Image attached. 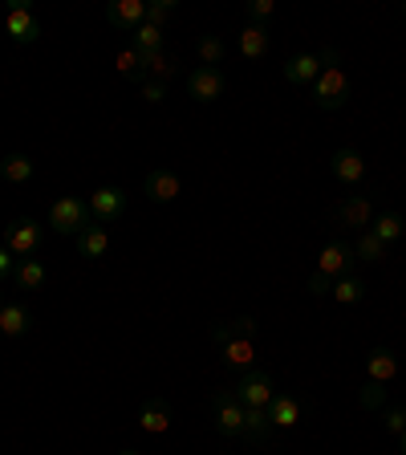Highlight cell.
<instances>
[{
  "instance_id": "11",
  "label": "cell",
  "mask_w": 406,
  "mask_h": 455,
  "mask_svg": "<svg viewBox=\"0 0 406 455\" xmlns=\"http://www.w3.org/2000/svg\"><path fill=\"white\" fill-rule=\"evenodd\" d=\"M330 171H333V180L338 183H346V188H358L362 180H366V159H362L358 151H333V159H330Z\"/></svg>"
},
{
  "instance_id": "31",
  "label": "cell",
  "mask_w": 406,
  "mask_h": 455,
  "mask_svg": "<svg viewBox=\"0 0 406 455\" xmlns=\"http://www.w3.org/2000/svg\"><path fill=\"white\" fill-rule=\"evenodd\" d=\"M199 61L203 66H211V69H219V61H224V53H227V45H224V37H216V33H208V37H199Z\"/></svg>"
},
{
  "instance_id": "14",
  "label": "cell",
  "mask_w": 406,
  "mask_h": 455,
  "mask_svg": "<svg viewBox=\"0 0 406 455\" xmlns=\"http://www.w3.org/2000/svg\"><path fill=\"white\" fill-rule=\"evenodd\" d=\"M268 419H273L276 431H289V427H297V423H301V398L276 390L273 403H268Z\"/></svg>"
},
{
  "instance_id": "39",
  "label": "cell",
  "mask_w": 406,
  "mask_h": 455,
  "mask_svg": "<svg viewBox=\"0 0 406 455\" xmlns=\"http://www.w3.org/2000/svg\"><path fill=\"white\" fill-rule=\"evenodd\" d=\"M12 268H17V260H12V252L4 244H0V281H9Z\"/></svg>"
},
{
  "instance_id": "10",
  "label": "cell",
  "mask_w": 406,
  "mask_h": 455,
  "mask_svg": "<svg viewBox=\"0 0 406 455\" xmlns=\"http://www.w3.org/2000/svg\"><path fill=\"white\" fill-rule=\"evenodd\" d=\"M333 220H338L341 228H362V232H370V224H374V204H370V196H346L333 208Z\"/></svg>"
},
{
  "instance_id": "13",
  "label": "cell",
  "mask_w": 406,
  "mask_h": 455,
  "mask_svg": "<svg viewBox=\"0 0 406 455\" xmlns=\"http://www.w3.org/2000/svg\"><path fill=\"white\" fill-rule=\"evenodd\" d=\"M179 191H183V183H179V175L175 171H151L147 175V183H142V196L151 199V204H171V199H179Z\"/></svg>"
},
{
  "instance_id": "42",
  "label": "cell",
  "mask_w": 406,
  "mask_h": 455,
  "mask_svg": "<svg viewBox=\"0 0 406 455\" xmlns=\"http://www.w3.org/2000/svg\"><path fill=\"white\" fill-rule=\"evenodd\" d=\"M0 305H4V297H0Z\"/></svg>"
},
{
  "instance_id": "3",
  "label": "cell",
  "mask_w": 406,
  "mask_h": 455,
  "mask_svg": "<svg viewBox=\"0 0 406 455\" xmlns=\"http://www.w3.org/2000/svg\"><path fill=\"white\" fill-rule=\"evenodd\" d=\"M85 224H90V204H82L74 196L57 199L53 208H49V228H53L57 236H77Z\"/></svg>"
},
{
  "instance_id": "41",
  "label": "cell",
  "mask_w": 406,
  "mask_h": 455,
  "mask_svg": "<svg viewBox=\"0 0 406 455\" xmlns=\"http://www.w3.org/2000/svg\"><path fill=\"white\" fill-rule=\"evenodd\" d=\"M118 455H139V451H131V447H126V451H118Z\"/></svg>"
},
{
  "instance_id": "30",
  "label": "cell",
  "mask_w": 406,
  "mask_h": 455,
  "mask_svg": "<svg viewBox=\"0 0 406 455\" xmlns=\"http://www.w3.org/2000/svg\"><path fill=\"white\" fill-rule=\"evenodd\" d=\"M386 248L390 244H382L374 232H362L358 244H354V256H358V260H366V265H382V260H386Z\"/></svg>"
},
{
  "instance_id": "25",
  "label": "cell",
  "mask_w": 406,
  "mask_h": 455,
  "mask_svg": "<svg viewBox=\"0 0 406 455\" xmlns=\"http://www.w3.org/2000/svg\"><path fill=\"white\" fill-rule=\"evenodd\" d=\"M163 33H167V28H159V25H151V20H147V25H139L134 28V53H159V49H167V37H163Z\"/></svg>"
},
{
  "instance_id": "43",
  "label": "cell",
  "mask_w": 406,
  "mask_h": 455,
  "mask_svg": "<svg viewBox=\"0 0 406 455\" xmlns=\"http://www.w3.org/2000/svg\"><path fill=\"white\" fill-rule=\"evenodd\" d=\"M402 12H406V4H402Z\"/></svg>"
},
{
  "instance_id": "38",
  "label": "cell",
  "mask_w": 406,
  "mask_h": 455,
  "mask_svg": "<svg viewBox=\"0 0 406 455\" xmlns=\"http://www.w3.org/2000/svg\"><path fill=\"white\" fill-rule=\"evenodd\" d=\"M142 98L151 106H159L163 98H167V82H142Z\"/></svg>"
},
{
  "instance_id": "37",
  "label": "cell",
  "mask_w": 406,
  "mask_h": 455,
  "mask_svg": "<svg viewBox=\"0 0 406 455\" xmlns=\"http://www.w3.org/2000/svg\"><path fill=\"white\" fill-rule=\"evenodd\" d=\"M309 293L313 297H330L333 293V281L325 273H317V268H313V276H309Z\"/></svg>"
},
{
  "instance_id": "33",
  "label": "cell",
  "mask_w": 406,
  "mask_h": 455,
  "mask_svg": "<svg viewBox=\"0 0 406 455\" xmlns=\"http://www.w3.org/2000/svg\"><path fill=\"white\" fill-rule=\"evenodd\" d=\"M382 403H386V382H366V387L358 390V407L378 411Z\"/></svg>"
},
{
  "instance_id": "35",
  "label": "cell",
  "mask_w": 406,
  "mask_h": 455,
  "mask_svg": "<svg viewBox=\"0 0 406 455\" xmlns=\"http://www.w3.org/2000/svg\"><path fill=\"white\" fill-rule=\"evenodd\" d=\"M273 12H276L273 0H252V4H248V17H252V25H268V20H273Z\"/></svg>"
},
{
  "instance_id": "27",
  "label": "cell",
  "mask_w": 406,
  "mask_h": 455,
  "mask_svg": "<svg viewBox=\"0 0 406 455\" xmlns=\"http://www.w3.org/2000/svg\"><path fill=\"white\" fill-rule=\"evenodd\" d=\"M219 350H224V362H227V366L252 370V362H256V346H252V338H232L227 346H219Z\"/></svg>"
},
{
  "instance_id": "23",
  "label": "cell",
  "mask_w": 406,
  "mask_h": 455,
  "mask_svg": "<svg viewBox=\"0 0 406 455\" xmlns=\"http://www.w3.org/2000/svg\"><path fill=\"white\" fill-rule=\"evenodd\" d=\"M273 431L276 427H273V419H268V407H244V435L240 439H248V443H265Z\"/></svg>"
},
{
  "instance_id": "6",
  "label": "cell",
  "mask_w": 406,
  "mask_h": 455,
  "mask_svg": "<svg viewBox=\"0 0 406 455\" xmlns=\"http://www.w3.org/2000/svg\"><path fill=\"white\" fill-rule=\"evenodd\" d=\"M276 395V382L268 370H248L244 379L236 382V398H240V407H268Z\"/></svg>"
},
{
  "instance_id": "22",
  "label": "cell",
  "mask_w": 406,
  "mask_h": 455,
  "mask_svg": "<svg viewBox=\"0 0 406 455\" xmlns=\"http://www.w3.org/2000/svg\"><path fill=\"white\" fill-rule=\"evenodd\" d=\"M28 325H33V313L25 305H12V301L0 305V333L4 338H25Z\"/></svg>"
},
{
  "instance_id": "7",
  "label": "cell",
  "mask_w": 406,
  "mask_h": 455,
  "mask_svg": "<svg viewBox=\"0 0 406 455\" xmlns=\"http://www.w3.org/2000/svg\"><path fill=\"white\" fill-rule=\"evenodd\" d=\"M224 90H227L224 69H211V66L191 69V77H187L191 102H219V98H224Z\"/></svg>"
},
{
  "instance_id": "4",
  "label": "cell",
  "mask_w": 406,
  "mask_h": 455,
  "mask_svg": "<svg viewBox=\"0 0 406 455\" xmlns=\"http://www.w3.org/2000/svg\"><path fill=\"white\" fill-rule=\"evenodd\" d=\"M4 33H9V41H17V45H33V41L41 37V17L33 12V4H28V0H12V4H9Z\"/></svg>"
},
{
  "instance_id": "16",
  "label": "cell",
  "mask_w": 406,
  "mask_h": 455,
  "mask_svg": "<svg viewBox=\"0 0 406 455\" xmlns=\"http://www.w3.org/2000/svg\"><path fill=\"white\" fill-rule=\"evenodd\" d=\"M175 74H179V57L167 53V49L142 57V82H171Z\"/></svg>"
},
{
  "instance_id": "19",
  "label": "cell",
  "mask_w": 406,
  "mask_h": 455,
  "mask_svg": "<svg viewBox=\"0 0 406 455\" xmlns=\"http://www.w3.org/2000/svg\"><path fill=\"white\" fill-rule=\"evenodd\" d=\"M74 240H77V252H82L85 260H94V256H106V248H110L106 224H98V220H90V224H85Z\"/></svg>"
},
{
  "instance_id": "24",
  "label": "cell",
  "mask_w": 406,
  "mask_h": 455,
  "mask_svg": "<svg viewBox=\"0 0 406 455\" xmlns=\"http://www.w3.org/2000/svg\"><path fill=\"white\" fill-rule=\"evenodd\" d=\"M333 301L338 305H358V301H366V281H362L358 273H350V276H338L333 281Z\"/></svg>"
},
{
  "instance_id": "40",
  "label": "cell",
  "mask_w": 406,
  "mask_h": 455,
  "mask_svg": "<svg viewBox=\"0 0 406 455\" xmlns=\"http://www.w3.org/2000/svg\"><path fill=\"white\" fill-rule=\"evenodd\" d=\"M398 451L406 455V431H402V435H398Z\"/></svg>"
},
{
  "instance_id": "8",
  "label": "cell",
  "mask_w": 406,
  "mask_h": 455,
  "mask_svg": "<svg viewBox=\"0 0 406 455\" xmlns=\"http://www.w3.org/2000/svg\"><path fill=\"white\" fill-rule=\"evenodd\" d=\"M354 268H358V256H354V244H346V240H333V244H325L322 256H317V273H325L330 281H338V276H350Z\"/></svg>"
},
{
  "instance_id": "21",
  "label": "cell",
  "mask_w": 406,
  "mask_h": 455,
  "mask_svg": "<svg viewBox=\"0 0 406 455\" xmlns=\"http://www.w3.org/2000/svg\"><path fill=\"white\" fill-rule=\"evenodd\" d=\"M45 265H41L37 256H28V260H17V268H12V284H17L20 293H37L41 284H45Z\"/></svg>"
},
{
  "instance_id": "20",
  "label": "cell",
  "mask_w": 406,
  "mask_h": 455,
  "mask_svg": "<svg viewBox=\"0 0 406 455\" xmlns=\"http://www.w3.org/2000/svg\"><path fill=\"white\" fill-rule=\"evenodd\" d=\"M366 374H370V382H390V379H398V354L386 350V346L370 350V354H366Z\"/></svg>"
},
{
  "instance_id": "17",
  "label": "cell",
  "mask_w": 406,
  "mask_h": 455,
  "mask_svg": "<svg viewBox=\"0 0 406 455\" xmlns=\"http://www.w3.org/2000/svg\"><path fill=\"white\" fill-rule=\"evenodd\" d=\"M171 403H163V398H151V403H142L139 411V427L147 431V435H163V431H171Z\"/></svg>"
},
{
  "instance_id": "32",
  "label": "cell",
  "mask_w": 406,
  "mask_h": 455,
  "mask_svg": "<svg viewBox=\"0 0 406 455\" xmlns=\"http://www.w3.org/2000/svg\"><path fill=\"white\" fill-rule=\"evenodd\" d=\"M114 66H118V74H123L126 82H139L142 85V53H134V49H123V53L114 57Z\"/></svg>"
},
{
  "instance_id": "36",
  "label": "cell",
  "mask_w": 406,
  "mask_h": 455,
  "mask_svg": "<svg viewBox=\"0 0 406 455\" xmlns=\"http://www.w3.org/2000/svg\"><path fill=\"white\" fill-rule=\"evenodd\" d=\"M171 12H175V0H155V4H147V20L159 25V28H163V20H167Z\"/></svg>"
},
{
  "instance_id": "12",
  "label": "cell",
  "mask_w": 406,
  "mask_h": 455,
  "mask_svg": "<svg viewBox=\"0 0 406 455\" xmlns=\"http://www.w3.org/2000/svg\"><path fill=\"white\" fill-rule=\"evenodd\" d=\"M106 20L123 33H134L139 25H147V0H114L106 9Z\"/></svg>"
},
{
  "instance_id": "29",
  "label": "cell",
  "mask_w": 406,
  "mask_h": 455,
  "mask_svg": "<svg viewBox=\"0 0 406 455\" xmlns=\"http://www.w3.org/2000/svg\"><path fill=\"white\" fill-rule=\"evenodd\" d=\"M370 232L382 240V244H394V240H402L406 224L398 212H382V216H374V224H370Z\"/></svg>"
},
{
  "instance_id": "9",
  "label": "cell",
  "mask_w": 406,
  "mask_h": 455,
  "mask_svg": "<svg viewBox=\"0 0 406 455\" xmlns=\"http://www.w3.org/2000/svg\"><path fill=\"white\" fill-rule=\"evenodd\" d=\"M85 204H90V220H98V224H114V220L126 212V191L123 188H98Z\"/></svg>"
},
{
  "instance_id": "28",
  "label": "cell",
  "mask_w": 406,
  "mask_h": 455,
  "mask_svg": "<svg viewBox=\"0 0 406 455\" xmlns=\"http://www.w3.org/2000/svg\"><path fill=\"white\" fill-rule=\"evenodd\" d=\"M252 333H256V322H252V317H236V322L211 325V341H216V346H227L232 338H252Z\"/></svg>"
},
{
  "instance_id": "15",
  "label": "cell",
  "mask_w": 406,
  "mask_h": 455,
  "mask_svg": "<svg viewBox=\"0 0 406 455\" xmlns=\"http://www.w3.org/2000/svg\"><path fill=\"white\" fill-rule=\"evenodd\" d=\"M322 77V57L317 53H297L284 61V82H293V85H313Z\"/></svg>"
},
{
  "instance_id": "18",
  "label": "cell",
  "mask_w": 406,
  "mask_h": 455,
  "mask_svg": "<svg viewBox=\"0 0 406 455\" xmlns=\"http://www.w3.org/2000/svg\"><path fill=\"white\" fill-rule=\"evenodd\" d=\"M236 49H240V57H248V61H260V57L268 53V25H252V20H248V25L240 28Z\"/></svg>"
},
{
  "instance_id": "1",
  "label": "cell",
  "mask_w": 406,
  "mask_h": 455,
  "mask_svg": "<svg viewBox=\"0 0 406 455\" xmlns=\"http://www.w3.org/2000/svg\"><path fill=\"white\" fill-rule=\"evenodd\" d=\"M211 419H216V431L224 439L244 435V407H240L236 390H216L211 395Z\"/></svg>"
},
{
  "instance_id": "5",
  "label": "cell",
  "mask_w": 406,
  "mask_h": 455,
  "mask_svg": "<svg viewBox=\"0 0 406 455\" xmlns=\"http://www.w3.org/2000/svg\"><path fill=\"white\" fill-rule=\"evenodd\" d=\"M4 248H9L12 256H20V260L37 256V248H41V224H37V220H28V216L12 220V224L4 228Z\"/></svg>"
},
{
  "instance_id": "34",
  "label": "cell",
  "mask_w": 406,
  "mask_h": 455,
  "mask_svg": "<svg viewBox=\"0 0 406 455\" xmlns=\"http://www.w3.org/2000/svg\"><path fill=\"white\" fill-rule=\"evenodd\" d=\"M382 427H386V435H402L406 431V403L402 407H394V411H386V419H382Z\"/></svg>"
},
{
  "instance_id": "26",
  "label": "cell",
  "mask_w": 406,
  "mask_h": 455,
  "mask_svg": "<svg viewBox=\"0 0 406 455\" xmlns=\"http://www.w3.org/2000/svg\"><path fill=\"white\" fill-rule=\"evenodd\" d=\"M0 180L4 183H28L33 180V159H28V155H4V159H0Z\"/></svg>"
},
{
  "instance_id": "2",
  "label": "cell",
  "mask_w": 406,
  "mask_h": 455,
  "mask_svg": "<svg viewBox=\"0 0 406 455\" xmlns=\"http://www.w3.org/2000/svg\"><path fill=\"white\" fill-rule=\"evenodd\" d=\"M350 77H346V69H322V77L313 82V102L322 106V110H341V106L350 102Z\"/></svg>"
}]
</instances>
